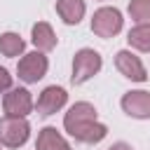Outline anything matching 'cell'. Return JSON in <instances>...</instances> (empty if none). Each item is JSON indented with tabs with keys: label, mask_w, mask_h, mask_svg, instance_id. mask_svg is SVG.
<instances>
[{
	"label": "cell",
	"mask_w": 150,
	"mask_h": 150,
	"mask_svg": "<svg viewBox=\"0 0 150 150\" xmlns=\"http://www.w3.org/2000/svg\"><path fill=\"white\" fill-rule=\"evenodd\" d=\"M23 47H26V42L16 33H2L0 35V52L5 56H19L23 52Z\"/></svg>",
	"instance_id": "obj_14"
},
{
	"label": "cell",
	"mask_w": 150,
	"mask_h": 150,
	"mask_svg": "<svg viewBox=\"0 0 150 150\" xmlns=\"http://www.w3.org/2000/svg\"><path fill=\"white\" fill-rule=\"evenodd\" d=\"M66 101H68L66 89L52 84V87L42 89V94H40V98H38V112H40V115H54V112H59V110L66 105Z\"/></svg>",
	"instance_id": "obj_9"
},
{
	"label": "cell",
	"mask_w": 150,
	"mask_h": 150,
	"mask_svg": "<svg viewBox=\"0 0 150 150\" xmlns=\"http://www.w3.org/2000/svg\"><path fill=\"white\" fill-rule=\"evenodd\" d=\"M47 68H49L47 56L42 52H30V54H23L19 59L16 73H19V80H23L26 84H33L47 75Z\"/></svg>",
	"instance_id": "obj_4"
},
{
	"label": "cell",
	"mask_w": 150,
	"mask_h": 150,
	"mask_svg": "<svg viewBox=\"0 0 150 150\" xmlns=\"http://www.w3.org/2000/svg\"><path fill=\"white\" fill-rule=\"evenodd\" d=\"M115 66H117V70H120L124 77H129V80H134V82H145V80H148L141 59H138L136 54L127 52V49H122V52L115 54Z\"/></svg>",
	"instance_id": "obj_8"
},
{
	"label": "cell",
	"mask_w": 150,
	"mask_h": 150,
	"mask_svg": "<svg viewBox=\"0 0 150 150\" xmlns=\"http://www.w3.org/2000/svg\"><path fill=\"white\" fill-rule=\"evenodd\" d=\"M0 150H2V141H0Z\"/></svg>",
	"instance_id": "obj_18"
},
{
	"label": "cell",
	"mask_w": 150,
	"mask_h": 150,
	"mask_svg": "<svg viewBox=\"0 0 150 150\" xmlns=\"http://www.w3.org/2000/svg\"><path fill=\"white\" fill-rule=\"evenodd\" d=\"M30 134V124L26 122V117H14V115H5L0 120V141L7 148H19L28 141Z\"/></svg>",
	"instance_id": "obj_3"
},
{
	"label": "cell",
	"mask_w": 150,
	"mask_h": 150,
	"mask_svg": "<svg viewBox=\"0 0 150 150\" xmlns=\"http://www.w3.org/2000/svg\"><path fill=\"white\" fill-rule=\"evenodd\" d=\"M2 108L7 115H14V117H26L30 110H33V96L28 89L23 87H16V89H9L2 98Z\"/></svg>",
	"instance_id": "obj_6"
},
{
	"label": "cell",
	"mask_w": 150,
	"mask_h": 150,
	"mask_svg": "<svg viewBox=\"0 0 150 150\" xmlns=\"http://www.w3.org/2000/svg\"><path fill=\"white\" fill-rule=\"evenodd\" d=\"M63 127L75 141L89 143V145L103 141L105 134H108L105 124H101L96 120V108L91 103H87V101H80V103L70 105V110L63 117Z\"/></svg>",
	"instance_id": "obj_1"
},
{
	"label": "cell",
	"mask_w": 150,
	"mask_h": 150,
	"mask_svg": "<svg viewBox=\"0 0 150 150\" xmlns=\"http://www.w3.org/2000/svg\"><path fill=\"white\" fill-rule=\"evenodd\" d=\"M129 45L138 52H150V23H136L129 35H127Z\"/></svg>",
	"instance_id": "obj_13"
},
{
	"label": "cell",
	"mask_w": 150,
	"mask_h": 150,
	"mask_svg": "<svg viewBox=\"0 0 150 150\" xmlns=\"http://www.w3.org/2000/svg\"><path fill=\"white\" fill-rule=\"evenodd\" d=\"M101 66H103V61H101V54H98V52H94V49H89V47L80 49V52L75 54V59H73V75H70L73 84L87 82L89 77H94V75L101 70Z\"/></svg>",
	"instance_id": "obj_2"
},
{
	"label": "cell",
	"mask_w": 150,
	"mask_h": 150,
	"mask_svg": "<svg viewBox=\"0 0 150 150\" xmlns=\"http://www.w3.org/2000/svg\"><path fill=\"white\" fill-rule=\"evenodd\" d=\"M84 0H56V12H59V16L68 23V26H73V23H80L82 21V16H84Z\"/></svg>",
	"instance_id": "obj_11"
},
{
	"label": "cell",
	"mask_w": 150,
	"mask_h": 150,
	"mask_svg": "<svg viewBox=\"0 0 150 150\" xmlns=\"http://www.w3.org/2000/svg\"><path fill=\"white\" fill-rule=\"evenodd\" d=\"M30 40H33L38 52H49V49L56 47V35H54V30L47 21H38L33 26V38Z\"/></svg>",
	"instance_id": "obj_12"
},
{
	"label": "cell",
	"mask_w": 150,
	"mask_h": 150,
	"mask_svg": "<svg viewBox=\"0 0 150 150\" xmlns=\"http://www.w3.org/2000/svg\"><path fill=\"white\" fill-rule=\"evenodd\" d=\"M35 150H70V145H68V141H66L54 127H45V129L38 134Z\"/></svg>",
	"instance_id": "obj_10"
},
{
	"label": "cell",
	"mask_w": 150,
	"mask_h": 150,
	"mask_svg": "<svg viewBox=\"0 0 150 150\" xmlns=\"http://www.w3.org/2000/svg\"><path fill=\"white\" fill-rule=\"evenodd\" d=\"M129 14L136 23H150V0H131Z\"/></svg>",
	"instance_id": "obj_15"
},
{
	"label": "cell",
	"mask_w": 150,
	"mask_h": 150,
	"mask_svg": "<svg viewBox=\"0 0 150 150\" xmlns=\"http://www.w3.org/2000/svg\"><path fill=\"white\" fill-rule=\"evenodd\" d=\"M108 150H131V145H127V143H115V145L108 148Z\"/></svg>",
	"instance_id": "obj_17"
},
{
	"label": "cell",
	"mask_w": 150,
	"mask_h": 150,
	"mask_svg": "<svg viewBox=\"0 0 150 150\" xmlns=\"http://www.w3.org/2000/svg\"><path fill=\"white\" fill-rule=\"evenodd\" d=\"M122 110L129 115V117H136V120H148L150 117V91H127L122 96Z\"/></svg>",
	"instance_id": "obj_7"
},
{
	"label": "cell",
	"mask_w": 150,
	"mask_h": 150,
	"mask_svg": "<svg viewBox=\"0 0 150 150\" xmlns=\"http://www.w3.org/2000/svg\"><path fill=\"white\" fill-rule=\"evenodd\" d=\"M12 89V75L7 73V68L0 66V94L2 91H9Z\"/></svg>",
	"instance_id": "obj_16"
},
{
	"label": "cell",
	"mask_w": 150,
	"mask_h": 150,
	"mask_svg": "<svg viewBox=\"0 0 150 150\" xmlns=\"http://www.w3.org/2000/svg\"><path fill=\"white\" fill-rule=\"evenodd\" d=\"M91 30L98 38H112L122 30V14L115 7H101L91 16Z\"/></svg>",
	"instance_id": "obj_5"
}]
</instances>
